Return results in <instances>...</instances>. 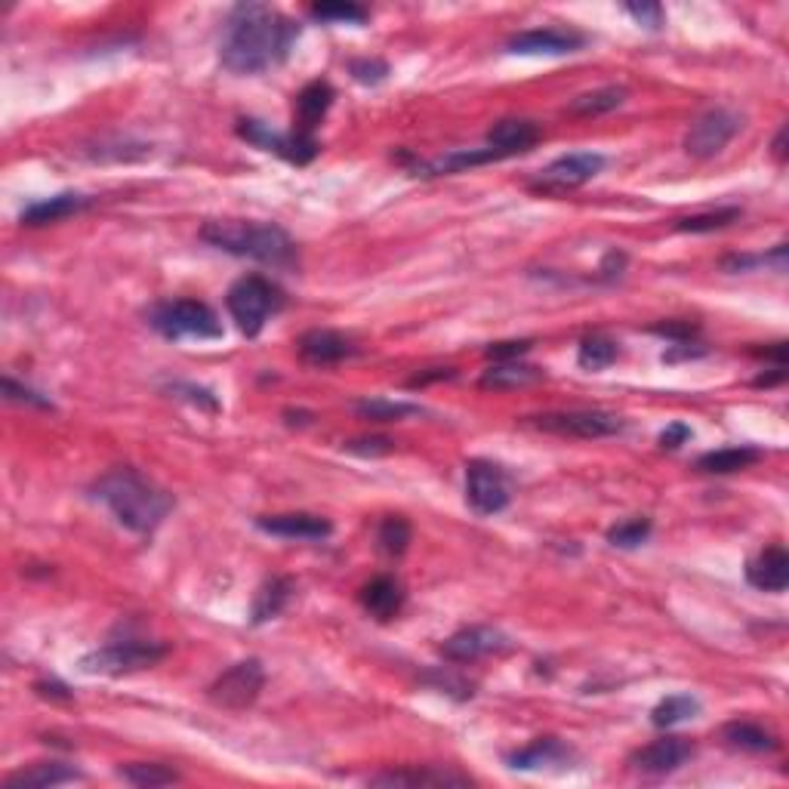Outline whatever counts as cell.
I'll list each match as a JSON object with an SVG mask.
<instances>
[{"instance_id":"f1b7e54d","label":"cell","mask_w":789,"mask_h":789,"mask_svg":"<svg viewBox=\"0 0 789 789\" xmlns=\"http://www.w3.org/2000/svg\"><path fill=\"white\" fill-rule=\"evenodd\" d=\"M722 734H725L727 746L743 749V753H771V749H777V737L756 722H731Z\"/></svg>"},{"instance_id":"6da1fadb","label":"cell","mask_w":789,"mask_h":789,"mask_svg":"<svg viewBox=\"0 0 789 789\" xmlns=\"http://www.w3.org/2000/svg\"><path fill=\"white\" fill-rule=\"evenodd\" d=\"M299 37V25L265 3H238L222 32L219 59L232 75H260L281 65Z\"/></svg>"},{"instance_id":"9c48e42d","label":"cell","mask_w":789,"mask_h":789,"mask_svg":"<svg viewBox=\"0 0 789 789\" xmlns=\"http://www.w3.org/2000/svg\"><path fill=\"white\" fill-rule=\"evenodd\" d=\"M741 114H734L731 109H710L706 114H700L688 136H684V152L697 161H706V157H715L727 142L737 136L741 130Z\"/></svg>"},{"instance_id":"74e56055","label":"cell","mask_w":789,"mask_h":789,"mask_svg":"<svg viewBox=\"0 0 789 789\" xmlns=\"http://www.w3.org/2000/svg\"><path fill=\"white\" fill-rule=\"evenodd\" d=\"M311 17L321 19V22H346V25H361L368 22V10L358 7V3H315L311 7Z\"/></svg>"},{"instance_id":"83f0119b","label":"cell","mask_w":789,"mask_h":789,"mask_svg":"<svg viewBox=\"0 0 789 789\" xmlns=\"http://www.w3.org/2000/svg\"><path fill=\"white\" fill-rule=\"evenodd\" d=\"M294 595V580L287 577H272L263 589L256 592V602H253V623H265V620H275L284 611V604L291 602Z\"/></svg>"},{"instance_id":"44dd1931","label":"cell","mask_w":789,"mask_h":789,"mask_svg":"<svg viewBox=\"0 0 789 789\" xmlns=\"http://www.w3.org/2000/svg\"><path fill=\"white\" fill-rule=\"evenodd\" d=\"M333 106V87L327 80H311L303 94L296 96L294 130L303 136H315V127L321 124L327 111Z\"/></svg>"},{"instance_id":"2e32d148","label":"cell","mask_w":789,"mask_h":789,"mask_svg":"<svg viewBox=\"0 0 789 789\" xmlns=\"http://www.w3.org/2000/svg\"><path fill=\"white\" fill-rule=\"evenodd\" d=\"M256 527L272 534V537H284V540H327L333 534V525L321 515H311V512L263 515V518H256Z\"/></svg>"},{"instance_id":"ee69618b","label":"cell","mask_w":789,"mask_h":789,"mask_svg":"<svg viewBox=\"0 0 789 789\" xmlns=\"http://www.w3.org/2000/svg\"><path fill=\"white\" fill-rule=\"evenodd\" d=\"M530 352V342L527 340H515V342H494L491 349H487V358H494V361H518L522 355Z\"/></svg>"},{"instance_id":"bcb514c9","label":"cell","mask_w":789,"mask_h":789,"mask_svg":"<svg viewBox=\"0 0 789 789\" xmlns=\"http://www.w3.org/2000/svg\"><path fill=\"white\" fill-rule=\"evenodd\" d=\"M688 438H691V429H688L684 423H672V426H669V429H666V432L660 435V448L676 450V448H681V445H684Z\"/></svg>"},{"instance_id":"d6986e66","label":"cell","mask_w":789,"mask_h":789,"mask_svg":"<svg viewBox=\"0 0 789 789\" xmlns=\"http://www.w3.org/2000/svg\"><path fill=\"white\" fill-rule=\"evenodd\" d=\"M746 580L749 587L761 592H783L789 583V556L783 546H771L761 556H756L746 565Z\"/></svg>"},{"instance_id":"7402d4cb","label":"cell","mask_w":789,"mask_h":789,"mask_svg":"<svg viewBox=\"0 0 789 789\" xmlns=\"http://www.w3.org/2000/svg\"><path fill=\"white\" fill-rule=\"evenodd\" d=\"M84 774L75 765L65 761H37L32 768H22L13 777H7L3 789H50L63 787V783H75Z\"/></svg>"},{"instance_id":"8fae6325","label":"cell","mask_w":789,"mask_h":789,"mask_svg":"<svg viewBox=\"0 0 789 789\" xmlns=\"http://www.w3.org/2000/svg\"><path fill=\"white\" fill-rule=\"evenodd\" d=\"M238 136H244L248 142H253L256 149H263V152H272V155L284 157V161H291V164H309L315 161L318 155V140L315 136H303V133H275V130H269L265 124L260 121H238Z\"/></svg>"},{"instance_id":"7c38bea8","label":"cell","mask_w":789,"mask_h":789,"mask_svg":"<svg viewBox=\"0 0 789 789\" xmlns=\"http://www.w3.org/2000/svg\"><path fill=\"white\" fill-rule=\"evenodd\" d=\"M506 648H509V638L494 626H469V629L450 635L448 642L441 645V654L453 664H472V660H481L487 654H500Z\"/></svg>"},{"instance_id":"d590c367","label":"cell","mask_w":789,"mask_h":789,"mask_svg":"<svg viewBox=\"0 0 789 789\" xmlns=\"http://www.w3.org/2000/svg\"><path fill=\"white\" fill-rule=\"evenodd\" d=\"M741 219V210L737 207H727V210H715V213H697V217H684L676 222L679 232H719L725 229L731 222Z\"/></svg>"},{"instance_id":"4316f807","label":"cell","mask_w":789,"mask_h":789,"mask_svg":"<svg viewBox=\"0 0 789 789\" xmlns=\"http://www.w3.org/2000/svg\"><path fill=\"white\" fill-rule=\"evenodd\" d=\"M543 371L530 368V364H518V361H500L496 368L484 371L481 376V388H522L540 383Z\"/></svg>"},{"instance_id":"e575fe53","label":"cell","mask_w":789,"mask_h":789,"mask_svg":"<svg viewBox=\"0 0 789 789\" xmlns=\"http://www.w3.org/2000/svg\"><path fill=\"white\" fill-rule=\"evenodd\" d=\"M376 543H380V549H383L386 556H404V552H407V543H410V525H407V518H402V515L383 518V525L376 530Z\"/></svg>"},{"instance_id":"8d00e7d4","label":"cell","mask_w":789,"mask_h":789,"mask_svg":"<svg viewBox=\"0 0 789 789\" xmlns=\"http://www.w3.org/2000/svg\"><path fill=\"white\" fill-rule=\"evenodd\" d=\"M650 537V518H629L607 530V543L617 549H635Z\"/></svg>"},{"instance_id":"4dcf8cb0","label":"cell","mask_w":789,"mask_h":789,"mask_svg":"<svg viewBox=\"0 0 789 789\" xmlns=\"http://www.w3.org/2000/svg\"><path fill=\"white\" fill-rule=\"evenodd\" d=\"M620 355V342L604 337V333H592L587 340L580 342V352H577V364L583 371H604L611 368Z\"/></svg>"},{"instance_id":"836d02e7","label":"cell","mask_w":789,"mask_h":789,"mask_svg":"<svg viewBox=\"0 0 789 789\" xmlns=\"http://www.w3.org/2000/svg\"><path fill=\"white\" fill-rule=\"evenodd\" d=\"M121 777H124L127 783H133V787H171L179 780V774L167 768V765H155V761H136V765H127L121 768Z\"/></svg>"},{"instance_id":"ab89813d","label":"cell","mask_w":789,"mask_h":789,"mask_svg":"<svg viewBox=\"0 0 789 789\" xmlns=\"http://www.w3.org/2000/svg\"><path fill=\"white\" fill-rule=\"evenodd\" d=\"M3 395H7V402L32 404V407H41V410H53V402H50V398L37 395V392L29 386H19L13 376H3Z\"/></svg>"},{"instance_id":"30bf717a","label":"cell","mask_w":789,"mask_h":789,"mask_svg":"<svg viewBox=\"0 0 789 789\" xmlns=\"http://www.w3.org/2000/svg\"><path fill=\"white\" fill-rule=\"evenodd\" d=\"M534 426L543 432L565 435V438H607L623 432V419L604 410H561V414H543L534 417Z\"/></svg>"},{"instance_id":"603a6c76","label":"cell","mask_w":789,"mask_h":789,"mask_svg":"<svg viewBox=\"0 0 789 789\" xmlns=\"http://www.w3.org/2000/svg\"><path fill=\"white\" fill-rule=\"evenodd\" d=\"M373 787H469L472 780L465 774L448 768H407V771H388L371 777Z\"/></svg>"},{"instance_id":"4fadbf2b","label":"cell","mask_w":789,"mask_h":789,"mask_svg":"<svg viewBox=\"0 0 789 789\" xmlns=\"http://www.w3.org/2000/svg\"><path fill=\"white\" fill-rule=\"evenodd\" d=\"M509 53L518 56H565L587 47V37L568 29H530L509 37Z\"/></svg>"},{"instance_id":"484cf974","label":"cell","mask_w":789,"mask_h":789,"mask_svg":"<svg viewBox=\"0 0 789 789\" xmlns=\"http://www.w3.org/2000/svg\"><path fill=\"white\" fill-rule=\"evenodd\" d=\"M758 460H761V450L743 445V448H722L703 453L697 460V469L706 472V475H731V472H743V469L756 465Z\"/></svg>"},{"instance_id":"e0dca14e","label":"cell","mask_w":789,"mask_h":789,"mask_svg":"<svg viewBox=\"0 0 789 789\" xmlns=\"http://www.w3.org/2000/svg\"><path fill=\"white\" fill-rule=\"evenodd\" d=\"M694 756V743L684 741V737H660V741L648 743L645 749H638L633 753V761L638 771L645 774H672L679 771L681 765L688 761V758Z\"/></svg>"},{"instance_id":"9a60e30c","label":"cell","mask_w":789,"mask_h":789,"mask_svg":"<svg viewBox=\"0 0 789 789\" xmlns=\"http://www.w3.org/2000/svg\"><path fill=\"white\" fill-rule=\"evenodd\" d=\"M573 758H577V753L565 741L540 737L525 749L512 753L506 761L515 771H565V768H573Z\"/></svg>"},{"instance_id":"d4e9b609","label":"cell","mask_w":789,"mask_h":789,"mask_svg":"<svg viewBox=\"0 0 789 789\" xmlns=\"http://www.w3.org/2000/svg\"><path fill=\"white\" fill-rule=\"evenodd\" d=\"M87 207V198H80L75 191H65V195H53V198H44V201L32 204L22 210V222L25 226H47V222H59V219L72 217Z\"/></svg>"},{"instance_id":"52a82bcc","label":"cell","mask_w":789,"mask_h":789,"mask_svg":"<svg viewBox=\"0 0 789 789\" xmlns=\"http://www.w3.org/2000/svg\"><path fill=\"white\" fill-rule=\"evenodd\" d=\"M265 684V669L256 657L229 666L213 684H210V700L222 710H248L256 703V697Z\"/></svg>"},{"instance_id":"7dc6e473","label":"cell","mask_w":789,"mask_h":789,"mask_svg":"<svg viewBox=\"0 0 789 789\" xmlns=\"http://www.w3.org/2000/svg\"><path fill=\"white\" fill-rule=\"evenodd\" d=\"M774 157H777V161H783V157H787V130H780V133H777V140H774Z\"/></svg>"},{"instance_id":"b9f144b4","label":"cell","mask_w":789,"mask_h":789,"mask_svg":"<svg viewBox=\"0 0 789 789\" xmlns=\"http://www.w3.org/2000/svg\"><path fill=\"white\" fill-rule=\"evenodd\" d=\"M626 13L650 32H657L664 25V7L660 3H626Z\"/></svg>"},{"instance_id":"d6a6232c","label":"cell","mask_w":789,"mask_h":789,"mask_svg":"<svg viewBox=\"0 0 789 789\" xmlns=\"http://www.w3.org/2000/svg\"><path fill=\"white\" fill-rule=\"evenodd\" d=\"M355 414L371 423H398V419L417 417L419 407L407 402H388V398H364V402H355Z\"/></svg>"},{"instance_id":"1f68e13d","label":"cell","mask_w":789,"mask_h":789,"mask_svg":"<svg viewBox=\"0 0 789 789\" xmlns=\"http://www.w3.org/2000/svg\"><path fill=\"white\" fill-rule=\"evenodd\" d=\"M697 712H700V700H697V697L672 694L654 706L650 722L657 727H676L681 725V722H688V719H697Z\"/></svg>"},{"instance_id":"cb8c5ba5","label":"cell","mask_w":789,"mask_h":789,"mask_svg":"<svg viewBox=\"0 0 789 789\" xmlns=\"http://www.w3.org/2000/svg\"><path fill=\"white\" fill-rule=\"evenodd\" d=\"M361 607L371 614L373 620L386 623V620L398 617L404 607V589L395 577H376L368 587L361 589Z\"/></svg>"},{"instance_id":"60d3db41","label":"cell","mask_w":789,"mask_h":789,"mask_svg":"<svg viewBox=\"0 0 789 789\" xmlns=\"http://www.w3.org/2000/svg\"><path fill=\"white\" fill-rule=\"evenodd\" d=\"M349 72L358 84H368V87H376L388 78V65L383 59H355L349 65Z\"/></svg>"},{"instance_id":"f35d334b","label":"cell","mask_w":789,"mask_h":789,"mask_svg":"<svg viewBox=\"0 0 789 789\" xmlns=\"http://www.w3.org/2000/svg\"><path fill=\"white\" fill-rule=\"evenodd\" d=\"M423 681L432 684L435 691H441V694L457 697V700H469V697L475 694V684H472V681L463 679V676H453V672H445V669L423 676Z\"/></svg>"},{"instance_id":"3957f363","label":"cell","mask_w":789,"mask_h":789,"mask_svg":"<svg viewBox=\"0 0 789 789\" xmlns=\"http://www.w3.org/2000/svg\"><path fill=\"white\" fill-rule=\"evenodd\" d=\"M201 241L234 256H248L275 269H294L299 253L291 234L275 222H244V219H213L201 229Z\"/></svg>"},{"instance_id":"7a4b0ae2","label":"cell","mask_w":789,"mask_h":789,"mask_svg":"<svg viewBox=\"0 0 789 789\" xmlns=\"http://www.w3.org/2000/svg\"><path fill=\"white\" fill-rule=\"evenodd\" d=\"M94 496L106 503L118 525L133 534H152L173 512V496L145 479L140 469L118 465L94 484Z\"/></svg>"},{"instance_id":"277c9868","label":"cell","mask_w":789,"mask_h":789,"mask_svg":"<svg viewBox=\"0 0 789 789\" xmlns=\"http://www.w3.org/2000/svg\"><path fill=\"white\" fill-rule=\"evenodd\" d=\"M226 306L244 337H260L265 321L284 306V294L278 284H272L263 275H248V278L234 281Z\"/></svg>"},{"instance_id":"5bb4252c","label":"cell","mask_w":789,"mask_h":789,"mask_svg":"<svg viewBox=\"0 0 789 789\" xmlns=\"http://www.w3.org/2000/svg\"><path fill=\"white\" fill-rule=\"evenodd\" d=\"M604 171V157L599 152H573L552 161L540 173V188H577L595 179Z\"/></svg>"},{"instance_id":"5b68a950","label":"cell","mask_w":789,"mask_h":789,"mask_svg":"<svg viewBox=\"0 0 789 789\" xmlns=\"http://www.w3.org/2000/svg\"><path fill=\"white\" fill-rule=\"evenodd\" d=\"M149 325L155 327L161 337L167 340H219L222 337V321L219 315L207 303L198 299H173V303H161L149 311Z\"/></svg>"},{"instance_id":"ac0fdd59","label":"cell","mask_w":789,"mask_h":789,"mask_svg":"<svg viewBox=\"0 0 789 789\" xmlns=\"http://www.w3.org/2000/svg\"><path fill=\"white\" fill-rule=\"evenodd\" d=\"M299 355L309 364L325 368V364H337L342 358L355 355V342L337 330H309L299 337Z\"/></svg>"},{"instance_id":"7bdbcfd3","label":"cell","mask_w":789,"mask_h":789,"mask_svg":"<svg viewBox=\"0 0 789 789\" xmlns=\"http://www.w3.org/2000/svg\"><path fill=\"white\" fill-rule=\"evenodd\" d=\"M173 395H179V398H188L191 404H198L204 410H210V414H217L219 410V402L213 398V392L210 388H201V386H188V383H176L171 386Z\"/></svg>"},{"instance_id":"f6af8a7d","label":"cell","mask_w":789,"mask_h":789,"mask_svg":"<svg viewBox=\"0 0 789 789\" xmlns=\"http://www.w3.org/2000/svg\"><path fill=\"white\" fill-rule=\"evenodd\" d=\"M346 450L361 453V457H380V453H388V450H392V441H386V438H361V441L346 445Z\"/></svg>"},{"instance_id":"8992f818","label":"cell","mask_w":789,"mask_h":789,"mask_svg":"<svg viewBox=\"0 0 789 789\" xmlns=\"http://www.w3.org/2000/svg\"><path fill=\"white\" fill-rule=\"evenodd\" d=\"M167 657V648L157 642H145V638H121V642H109L94 654H87L80 660V672L87 676H130V672H142L152 669Z\"/></svg>"},{"instance_id":"f546056e","label":"cell","mask_w":789,"mask_h":789,"mask_svg":"<svg viewBox=\"0 0 789 789\" xmlns=\"http://www.w3.org/2000/svg\"><path fill=\"white\" fill-rule=\"evenodd\" d=\"M626 87H602V90H592V94H583L573 99L568 111L577 114V118H599V114H607V111L620 109L626 102Z\"/></svg>"},{"instance_id":"ffe728a7","label":"cell","mask_w":789,"mask_h":789,"mask_svg":"<svg viewBox=\"0 0 789 789\" xmlns=\"http://www.w3.org/2000/svg\"><path fill=\"white\" fill-rule=\"evenodd\" d=\"M540 142V127L534 121H522V118H509V121H500L491 127L487 133V149H494L503 157L525 155L534 145Z\"/></svg>"},{"instance_id":"ba28073f","label":"cell","mask_w":789,"mask_h":789,"mask_svg":"<svg viewBox=\"0 0 789 789\" xmlns=\"http://www.w3.org/2000/svg\"><path fill=\"white\" fill-rule=\"evenodd\" d=\"M512 491L506 472L487 460H472L465 465V503L479 515H496L509 506Z\"/></svg>"}]
</instances>
